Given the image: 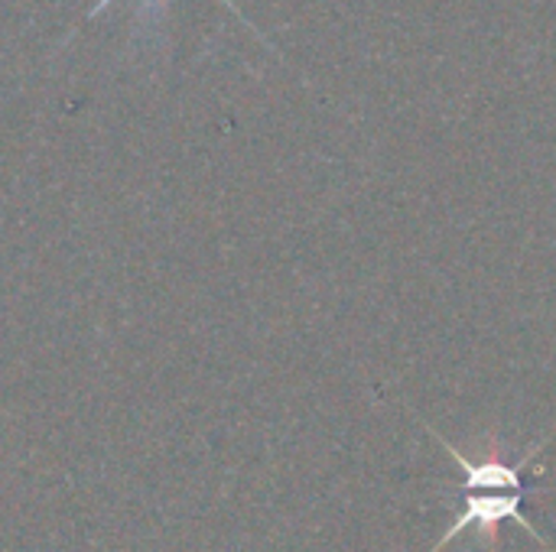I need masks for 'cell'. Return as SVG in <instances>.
<instances>
[{"instance_id":"2","label":"cell","mask_w":556,"mask_h":552,"mask_svg":"<svg viewBox=\"0 0 556 552\" xmlns=\"http://www.w3.org/2000/svg\"><path fill=\"white\" fill-rule=\"evenodd\" d=\"M437 439H440V446L446 449V455H453L459 465H463V472H466V482H463V491L466 495H479V491H518V495H528L531 491V478H528V468H534V459L544 452V442L541 446H534V452L531 455H525L518 465H505L502 459H489V462H479V465H472L450 439H443L433 426H427Z\"/></svg>"},{"instance_id":"1","label":"cell","mask_w":556,"mask_h":552,"mask_svg":"<svg viewBox=\"0 0 556 552\" xmlns=\"http://www.w3.org/2000/svg\"><path fill=\"white\" fill-rule=\"evenodd\" d=\"M525 501H528V495H518V491H502L498 498L466 495L463 514L450 524V530L437 540V547L430 552L446 550V543H450L453 537H459L463 530H469V527H476V530L489 540V547H498V534H502V524H505V521H515L521 530H528L534 540L544 543V537L534 530V524L521 514V504H525Z\"/></svg>"},{"instance_id":"3","label":"cell","mask_w":556,"mask_h":552,"mask_svg":"<svg viewBox=\"0 0 556 552\" xmlns=\"http://www.w3.org/2000/svg\"><path fill=\"white\" fill-rule=\"evenodd\" d=\"M108 3H111V0H94V7L88 10V16H94V13H98L101 7H108ZM166 3H169V0H140V20H153V16H156V13H160V10H163ZM225 3H228V7H231V10H235L238 16H241V20H244V13H241V10H238V7H235L231 0H225ZM244 23H248V20H244ZM248 26H251V23H248Z\"/></svg>"}]
</instances>
